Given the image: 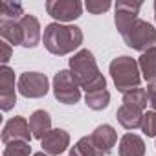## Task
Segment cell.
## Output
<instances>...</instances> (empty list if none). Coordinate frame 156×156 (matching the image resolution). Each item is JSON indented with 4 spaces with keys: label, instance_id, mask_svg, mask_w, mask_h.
<instances>
[{
    "label": "cell",
    "instance_id": "6da1fadb",
    "mask_svg": "<svg viewBox=\"0 0 156 156\" xmlns=\"http://www.w3.org/2000/svg\"><path fill=\"white\" fill-rule=\"evenodd\" d=\"M68 66H70V72L73 75V79L77 81V85H79L81 90H85L87 94L107 88V79L99 72L96 57H94V53L90 50L81 48L79 51H75L72 55Z\"/></svg>",
    "mask_w": 156,
    "mask_h": 156
},
{
    "label": "cell",
    "instance_id": "7a4b0ae2",
    "mask_svg": "<svg viewBox=\"0 0 156 156\" xmlns=\"http://www.w3.org/2000/svg\"><path fill=\"white\" fill-rule=\"evenodd\" d=\"M44 48L53 55H68L72 51H79L83 44V30L73 24L51 22L44 28L42 35Z\"/></svg>",
    "mask_w": 156,
    "mask_h": 156
},
{
    "label": "cell",
    "instance_id": "3957f363",
    "mask_svg": "<svg viewBox=\"0 0 156 156\" xmlns=\"http://www.w3.org/2000/svg\"><path fill=\"white\" fill-rule=\"evenodd\" d=\"M110 77L114 81V87L119 92H129L132 88H140L141 83V72H140V64L136 59L129 57V55H119L116 57L110 66H108Z\"/></svg>",
    "mask_w": 156,
    "mask_h": 156
},
{
    "label": "cell",
    "instance_id": "277c9868",
    "mask_svg": "<svg viewBox=\"0 0 156 156\" xmlns=\"http://www.w3.org/2000/svg\"><path fill=\"white\" fill-rule=\"evenodd\" d=\"M125 44L132 50H138V51H147L149 48L156 46V30L151 22L147 20H134L125 33H121Z\"/></svg>",
    "mask_w": 156,
    "mask_h": 156
},
{
    "label": "cell",
    "instance_id": "5b68a950",
    "mask_svg": "<svg viewBox=\"0 0 156 156\" xmlns=\"http://www.w3.org/2000/svg\"><path fill=\"white\" fill-rule=\"evenodd\" d=\"M53 96L62 105H75L81 99V87L77 85L70 70H59L51 81Z\"/></svg>",
    "mask_w": 156,
    "mask_h": 156
},
{
    "label": "cell",
    "instance_id": "8992f818",
    "mask_svg": "<svg viewBox=\"0 0 156 156\" xmlns=\"http://www.w3.org/2000/svg\"><path fill=\"white\" fill-rule=\"evenodd\" d=\"M17 88H19L20 96H24L28 99H39L48 94L50 81H48L46 73H42V72H24V73H20L19 81H17Z\"/></svg>",
    "mask_w": 156,
    "mask_h": 156
},
{
    "label": "cell",
    "instance_id": "52a82bcc",
    "mask_svg": "<svg viewBox=\"0 0 156 156\" xmlns=\"http://www.w3.org/2000/svg\"><path fill=\"white\" fill-rule=\"evenodd\" d=\"M46 11L55 22L68 24L75 19H79L83 13V4L79 0H48Z\"/></svg>",
    "mask_w": 156,
    "mask_h": 156
},
{
    "label": "cell",
    "instance_id": "ba28073f",
    "mask_svg": "<svg viewBox=\"0 0 156 156\" xmlns=\"http://www.w3.org/2000/svg\"><path fill=\"white\" fill-rule=\"evenodd\" d=\"M31 138H33V134H31V129H30V121H26V118H22V116H15V118L8 119L4 129H2L4 145L15 143V141L30 143Z\"/></svg>",
    "mask_w": 156,
    "mask_h": 156
},
{
    "label": "cell",
    "instance_id": "9c48e42d",
    "mask_svg": "<svg viewBox=\"0 0 156 156\" xmlns=\"http://www.w3.org/2000/svg\"><path fill=\"white\" fill-rule=\"evenodd\" d=\"M15 105V72L9 66H2L0 68V108H2V112H9Z\"/></svg>",
    "mask_w": 156,
    "mask_h": 156
},
{
    "label": "cell",
    "instance_id": "30bf717a",
    "mask_svg": "<svg viewBox=\"0 0 156 156\" xmlns=\"http://www.w3.org/2000/svg\"><path fill=\"white\" fill-rule=\"evenodd\" d=\"M41 147L50 156H61L70 147V134L64 129H51L41 140Z\"/></svg>",
    "mask_w": 156,
    "mask_h": 156
},
{
    "label": "cell",
    "instance_id": "8fae6325",
    "mask_svg": "<svg viewBox=\"0 0 156 156\" xmlns=\"http://www.w3.org/2000/svg\"><path fill=\"white\" fill-rule=\"evenodd\" d=\"M141 9V2H118L116 4V15H114V24L119 33H125L127 28L138 20Z\"/></svg>",
    "mask_w": 156,
    "mask_h": 156
},
{
    "label": "cell",
    "instance_id": "7c38bea8",
    "mask_svg": "<svg viewBox=\"0 0 156 156\" xmlns=\"http://www.w3.org/2000/svg\"><path fill=\"white\" fill-rule=\"evenodd\" d=\"M19 26H20V31H22V46H24V48H35V46L41 42V39H42L39 19L26 13V15L20 19Z\"/></svg>",
    "mask_w": 156,
    "mask_h": 156
},
{
    "label": "cell",
    "instance_id": "4fadbf2b",
    "mask_svg": "<svg viewBox=\"0 0 156 156\" xmlns=\"http://www.w3.org/2000/svg\"><path fill=\"white\" fill-rule=\"evenodd\" d=\"M90 138H92V141L98 145V149H99L105 156L110 154L112 149H114L116 143H118V132H116V129H114L112 125H107V123L96 127L94 132L90 134Z\"/></svg>",
    "mask_w": 156,
    "mask_h": 156
},
{
    "label": "cell",
    "instance_id": "5bb4252c",
    "mask_svg": "<svg viewBox=\"0 0 156 156\" xmlns=\"http://www.w3.org/2000/svg\"><path fill=\"white\" fill-rule=\"evenodd\" d=\"M116 118L119 125L127 130H136V129H141L143 125V110H138L130 105H121L116 112Z\"/></svg>",
    "mask_w": 156,
    "mask_h": 156
},
{
    "label": "cell",
    "instance_id": "9a60e30c",
    "mask_svg": "<svg viewBox=\"0 0 156 156\" xmlns=\"http://www.w3.org/2000/svg\"><path fill=\"white\" fill-rule=\"evenodd\" d=\"M119 156H145V141L134 132H127L119 140Z\"/></svg>",
    "mask_w": 156,
    "mask_h": 156
},
{
    "label": "cell",
    "instance_id": "2e32d148",
    "mask_svg": "<svg viewBox=\"0 0 156 156\" xmlns=\"http://www.w3.org/2000/svg\"><path fill=\"white\" fill-rule=\"evenodd\" d=\"M30 129H31V134L33 138L37 140H42L50 130H51V118L46 110L39 108L35 110L31 116H30Z\"/></svg>",
    "mask_w": 156,
    "mask_h": 156
},
{
    "label": "cell",
    "instance_id": "e0dca14e",
    "mask_svg": "<svg viewBox=\"0 0 156 156\" xmlns=\"http://www.w3.org/2000/svg\"><path fill=\"white\" fill-rule=\"evenodd\" d=\"M141 77L147 83H156V46L143 51L138 59Z\"/></svg>",
    "mask_w": 156,
    "mask_h": 156
},
{
    "label": "cell",
    "instance_id": "ac0fdd59",
    "mask_svg": "<svg viewBox=\"0 0 156 156\" xmlns=\"http://www.w3.org/2000/svg\"><path fill=\"white\" fill-rule=\"evenodd\" d=\"M24 15L26 13H24L22 4L9 2V0L0 2V22H20Z\"/></svg>",
    "mask_w": 156,
    "mask_h": 156
},
{
    "label": "cell",
    "instance_id": "d6986e66",
    "mask_svg": "<svg viewBox=\"0 0 156 156\" xmlns=\"http://www.w3.org/2000/svg\"><path fill=\"white\" fill-rule=\"evenodd\" d=\"M70 156H105L98 145L92 141L90 136H83L72 149H70Z\"/></svg>",
    "mask_w": 156,
    "mask_h": 156
},
{
    "label": "cell",
    "instance_id": "ffe728a7",
    "mask_svg": "<svg viewBox=\"0 0 156 156\" xmlns=\"http://www.w3.org/2000/svg\"><path fill=\"white\" fill-rule=\"evenodd\" d=\"M0 35H2V41L9 44L22 46V31L19 22H0Z\"/></svg>",
    "mask_w": 156,
    "mask_h": 156
},
{
    "label": "cell",
    "instance_id": "44dd1931",
    "mask_svg": "<svg viewBox=\"0 0 156 156\" xmlns=\"http://www.w3.org/2000/svg\"><path fill=\"white\" fill-rule=\"evenodd\" d=\"M85 103L88 108L92 110H105L110 103V94L108 90H96V92H88L85 96Z\"/></svg>",
    "mask_w": 156,
    "mask_h": 156
},
{
    "label": "cell",
    "instance_id": "7402d4cb",
    "mask_svg": "<svg viewBox=\"0 0 156 156\" xmlns=\"http://www.w3.org/2000/svg\"><path fill=\"white\" fill-rule=\"evenodd\" d=\"M123 105H130L138 110H145L149 101H147V92L143 88H132L123 94Z\"/></svg>",
    "mask_w": 156,
    "mask_h": 156
},
{
    "label": "cell",
    "instance_id": "603a6c76",
    "mask_svg": "<svg viewBox=\"0 0 156 156\" xmlns=\"http://www.w3.org/2000/svg\"><path fill=\"white\" fill-rule=\"evenodd\" d=\"M31 154V147L26 141H15L6 145L4 149V156H30Z\"/></svg>",
    "mask_w": 156,
    "mask_h": 156
},
{
    "label": "cell",
    "instance_id": "cb8c5ba5",
    "mask_svg": "<svg viewBox=\"0 0 156 156\" xmlns=\"http://www.w3.org/2000/svg\"><path fill=\"white\" fill-rule=\"evenodd\" d=\"M141 132L147 138H156V110H149V112L143 114Z\"/></svg>",
    "mask_w": 156,
    "mask_h": 156
},
{
    "label": "cell",
    "instance_id": "d4e9b609",
    "mask_svg": "<svg viewBox=\"0 0 156 156\" xmlns=\"http://www.w3.org/2000/svg\"><path fill=\"white\" fill-rule=\"evenodd\" d=\"M110 6H112V4L108 2V0H88V2L85 4V8H87L92 15H101V13L108 11Z\"/></svg>",
    "mask_w": 156,
    "mask_h": 156
},
{
    "label": "cell",
    "instance_id": "484cf974",
    "mask_svg": "<svg viewBox=\"0 0 156 156\" xmlns=\"http://www.w3.org/2000/svg\"><path fill=\"white\" fill-rule=\"evenodd\" d=\"M11 55H13V48H11V44L6 42V41H0V61H2V66H8Z\"/></svg>",
    "mask_w": 156,
    "mask_h": 156
},
{
    "label": "cell",
    "instance_id": "4316f807",
    "mask_svg": "<svg viewBox=\"0 0 156 156\" xmlns=\"http://www.w3.org/2000/svg\"><path fill=\"white\" fill-rule=\"evenodd\" d=\"M145 92H147V101H149L151 108L156 110V83H149Z\"/></svg>",
    "mask_w": 156,
    "mask_h": 156
},
{
    "label": "cell",
    "instance_id": "83f0119b",
    "mask_svg": "<svg viewBox=\"0 0 156 156\" xmlns=\"http://www.w3.org/2000/svg\"><path fill=\"white\" fill-rule=\"evenodd\" d=\"M33 156H50V154H46V152H44V151H41V152H35V154H33Z\"/></svg>",
    "mask_w": 156,
    "mask_h": 156
},
{
    "label": "cell",
    "instance_id": "f1b7e54d",
    "mask_svg": "<svg viewBox=\"0 0 156 156\" xmlns=\"http://www.w3.org/2000/svg\"><path fill=\"white\" fill-rule=\"evenodd\" d=\"M154 19H156V2H154Z\"/></svg>",
    "mask_w": 156,
    "mask_h": 156
}]
</instances>
